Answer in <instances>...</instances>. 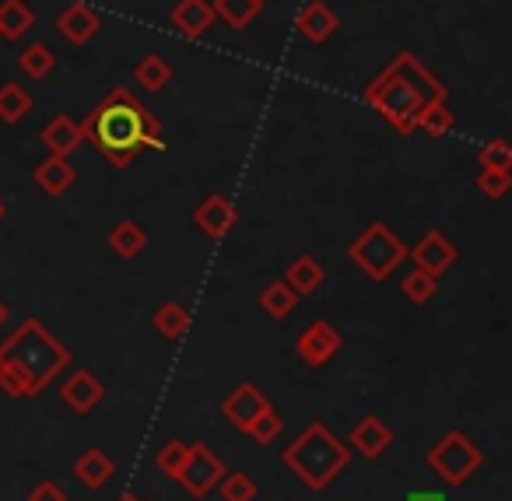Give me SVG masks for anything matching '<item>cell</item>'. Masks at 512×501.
Listing matches in <instances>:
<instances>
[{"label": "cell", "instance_id": "cell-39", "mask_svg": "<svg viewBox=\"0 0 512 501\" xmlns=\"http://www.w3.org/2000/svg\"><path fill=\"white\" fill-rule=\"evenodd\" d=\"M116 501H144V498H141V494H134V491H123Z\"/></svg>", "mask_w": 512, "mask_h": 501}, {"label": "cell", "instance_id": "cell-33", "mask_svg": "<svg viewBox=\"0 0 512 501\" xmlns=\"http://www.w3.org/2000/svg\"><path fill=\"white\" fill-rule=\"evenodd\" d=\"M281 431H285V421H281V414L271 407L264 417H256V421L249 424L246 435L253 438L256 445H274V442H278V438H281Z\"/></svg>", "mask_w": 512, "mask_h": 501}, {"label": "cell", "instance_id": "cell-14", "mask_svg": "<svg viewBox=\"0 0 512 501\" xmlns=\"http://www.w3.org/2000/svg\"><path fill=\"white\" fill-rule=\"evenodd\" d=\"M57 32L64 36V43L71 46H88L102 32V18L88 8L85 0H74L57 15Z\"/></svg>", "mask_w": 512, "mask_h": 501}, {"label": "cell", "instance_id": "cell-4", "mask_svg": "<svg viewBox=\"0 0 512 501\" xmlns=\"http://www.w3.org/2000/svg\"><path fill=\"white\" fill-rule=\"evenodd\" d=\"M281 463H285L309 491H327V487L337 484V477L351 466V449H348V442H341L323 421H309L306 428L281 449Z\"/></svg>", "mask_w": 512, "mask_h": 501}, {"label": "cell", "instance_id": "cell-23", "mask_svg": "<svg viewBox=\"0 0 512 501\" xmlns=\"http://www.w3.org/2000/svg\"><path fill=\"white\" fill-rule=\"evenodd\" d=\"M134 81L144 92H165L172 85V64L162 53H144L134 64Z\"/></svg>", "mask_w": 512, "mask_h": 501}, {"label": "cell", "instance_id": "cell-17", "mask_svg": "<svg viewBox=\"0 0 512 501\" xmlns=\"http://www.w3.org/2000/svg\"><path fill=\"white\" fill-rule=\"evenodd\" d=\"M32 179H36V186L46 193V197H64V193L74 186V179H78V169L71 165V158L46 155L43 162L32 169Z\"/></svg>", "mask_w": 512, "mask_h": 501}, {"label": "cell", "instance_id": "cell-18", "mask_svg": "<svg viewBox=\"0 0 512 501\" xmlns=\"http://www.w3.org/2000/svg\"><path fill=\"white\" fill-rule=\"evenodd\" d=\"M39 141L46 144V151H50V155L71 158L74 151L85 144V130H81V123L71 120V116H53V120L43 127V134H39Z\"/></svg>", "mask_w": 512, "mask_h": 501}, {"label": "cell", "instance_id": "cell-28", "mask_svg": "<svg viewBox=\"0 0 512 501\" xmlns=\"http://www.w3.org/2000/svg\"><path fill=\"white\" fill-rule=\"evenodd\" d=\"M18 67H22L25 78L43 81V78H50V74H53L57 57H53V50L46 43H29L22 53H18Z\"/></svg>", "mask_w": 512, "mask_h": 501}, {"label": "cell", "instance_id": "cell-6", "mask_svg": "<svg viewBox=\"0 0 512 501\" xmlns=\"http://www.w3.org/2000/svg\"><path fill=\"white\" fill-rule=\"evenodd\" d=\"M425 463L442 484L449 487H463L484 463V452L477 449V442L470 435H463L460 428L446 431L432 449L425 452Z\"/></svg>", "mask_w": 512, "mask_h": 501}, {"label": "cell", "instance_id": "cell-22", "mask_svg": "<svg viewBox=\"0 0 512 501\" xmlns=\"http://www.w3.org/2000/svg\"><path fill=\"white\" fill-rule=\"evenodd\" d=\"M32 29H36V11H32L25 0H4V4H0V39L18 43V39H25Z\"/></svg>", "mask_w": 512, "mask_h": 501}, {"label": "cell", "instance_id": "cell-12", "mask_svg": "<svg viewBox=\"0 0 512 501\" xmlns=\"http://www.w3.org/2000/svg\"><path fill=\"white\" fill-rule=\"evenodd\" d=\"M407 256L414 260V267H421V270H428V274L442 277L456 263L460 249H456L442 232H425L411 249H407Z\"/></svg>", "mask_w": 512, "mask_h": 501}, {"label": "cell", "instance_id": "cell-20", "mask_svg": "<svg viewBox=\"0 0 512 501\" xmlns=\"http://www.w3.org/2000/svg\"><path fill=\"white\" fill-rule=\"evenodd\" d=\"M113 473H116L113 459H109L102 449H85L78 459H74V477H78V484L88 487V491L106 487L109 480H113Z\"/></svg>", "mask_w": 512, "mask_h": 501}, {"label": "cell", "instance_id": "cell-34", "mask_svg": "<svg viewBox=\"0 0 512 501\" xmlns=\"http://www.w3.org/2000/svg\"><path fill=\"white\" fill-rule=\"evenodd\" d=\"M474 186H477V193H481V197L502 200V197H509V190H512V172L481 169V172H477V179H474Z\"/></svg>", "mask_w": 512, "mask_h": 501}, {"label": "cell", "instance_id": "cell-9", "mask_svg": "<svg viewBox=\"0 0 512 501\" xmlns=\"http://www.w3.org/2000/svg\"><path fill=\"white\" fill-rule=\"evenodd\" d=\"M271 396L264 393V389L256 386V382H239L235 389H228V396L221 400V414H225V421L232 424V428L246 431L249 424L256 421V417H264L267 410H271Z\"/></svg>", "mask_w": 512, "mask_h": 501}, {"label": "cell", "instance_id": "cell-5", "mask_svg": "<svg viewBox=\"0 0 512 501\" xmlns=\"http://www.w3.org/2000/svg\"><path fill=\"white\" fill-rule=\"evenodd\" d=\"M348 256H351V263L369 277V281L379 284V281H386L400 263H404L407 246L390 232L386 221H372V225H365L362 232L351 239Z\"/></svg>", "mask_w": 512, "mask_h": 501}, {"label": "cell", "instance_id": "cell-31", "mask_svg": "<svg viewBox=\"0 0 512 501\" xmlns=\"http://www.w3.org/2000/svg\"><path fill=\"white\" fill-rule=\"evenodd\" d=\"M214 491L221 494V501H253L256 498V480L242 470H228L225 477L218 480Z\"/></svg>", "mask_w": 512, "mask_h": 501}, {"label": "cell", "instance_id": "cell-3", "mask_svg": "<svg viewBox=\"0 0 512 501\" xmlns=\"http://www.w3.org/2000/svg\"><path fill=\"white\" fill-rule=\"evenodd\" d=\"M365 106H372L397 134H414L418 120L432 102L449 99L446 85L414 57L411 50H400L362 92Z\"/></svg>", "mask_w": 512, "mask_h": 501}, {"label": "cell", "instance_id": "cell-35", "mask_svg": "<svg viewBox=\"0 0 512 501\" xmlns=\"http://www.w3.org/2000/svg\"><path fill=\"white\" fill-rule=\"evenodd\" d=\"M481 169H495V172H512V144L509 141H488L477 155Z\"/></svg>", "mask_w": 512, "mask_h": 501}, {"label": "cell", "instance_id": "cell-21", "mask_svg": "<svg viewBox=\"0 0 512 501\" xmlns=\"http://www.w3.org/2000/svg\"><path fill=\"white\" fill-rule=\"evenodd\" d=\"M285 281L292 284L295 295L306 298V295H316V291L323 288V281H327V270L320 267V260H316V256L302 253V256H295V260L288 263Z\"/></svg>", "mask_w": 512, "mask_h": 501}, {"label": "cell", "instance_id": "cell-30", "mask_svg": "<svg viewBox=\"0 0 512 501\" xmlns=\"http://www.w3.org/2000/svg\"><path fill=\"white\" fill-rule=\"evenodd\" d=\"M453 123H456V116H453V109H449V102L439 99V102H432L425 113H421L418 130H421V134H428V137H446L449 130H453Z\"/></svg>", "mask_w": 512, "mask_h": 501}, {"label": "cell", "instance_id": "cell-10", "mask_svg": "<svg viewBox=\"0 0 512 501\" xmlns=\"http://www.w3.org/2000/svg\"><path fill=\"white\" fill-rule=\"evenodd\" d=\"M193 225L207 235L211 242H221L235 225H239V211L225 193H207L197 207H193Z\"/></svg>", "mask_w": 512, "mask_h": 501}, {"label": "cell", "instance_id": "cell-26", "mask_svg": "<svg viewBox=\"0 0 512 501\" xmlns=\"http://www.w3.org/2000/svg\"><path fill=\"white\" fill-rule=\"evenodd\" d=\"M218 22H225L228 29H246L260 11H264V0H211Z\"/></svg>", "mask_w": 512, "mask_h": 501}, {"label": "cell", "instance_id": "cell-19", "mask_svg": "<svg viewBox=\"0 0 512 501\" xmlns=\"http://www.w3.org/2000/svg\"><path fill=\"white\" fill-rule=\"evenodd\" d=\"M106 246L113 249L120 260H137V256L144 253V246H148V232H144L141 221L123 218V221H116V225L109 228Z\"/></svg>", "mask_w": 512, "mask_h": 501}, {"label": "cell", "instance_id": "cell-1", "mask_svg": "<svg viewBox=\"0 0 512 501\" xmlns=\"http://www.w3.org/2000/svg\"><path fill=\"white\" fill-rule=\"evenodd\" d=\"M81 130H85V141L116 169H130L148 148H165L162 123L123 85L113 88L102 102H95L92 113L81 120Z\"/></svg>", "mask_w": 512, "mask_h": 501}, {"label": "cell", "instance_id": "cell-11", "mask_svg": "<svg viewBox=\"0 0 512 501\" xmlns=\"http://www.w3.org/2000/svg\"><path fill=\"white\" fill-rule=\"evenodd\" d=\"M60 400L74 410V414H92L102 400H106V382L92 372V368H74L60 386Z\"/></svg>", "mask_w": 512, "mask_h": 501}, {"label": "cell", "instance_id": "cell-16", "mask_svg": "<svg viewBox=\"0 0 512 501\" xmlns=\"http://www.w3.org/2000/svg\"><path fill=\"white\" fill-rule=\"evenodd\" d=\"M169 22L183 39H204L214 29L218 15H214L211 0H179L176 8H172Z\"/></svg>", "mask_w": 512, "mask_h": 501}, {"label": "cell", "instance_id": "cell-40", "mask_svg": "<svg viewBox=\"0 0 512 501\" xmlns=\"http://www.w3.org/2000/svg\"><path fill=\"white\" fill-rule=\"evenodd\" d=\"M4 214H8V207H4V197H0V221H4Z\"/></svg>", "mask_w": 512, "mask_h": 501}, {"label": "cell", "instance_id": "cell-2", "mask_svg": "<svg viewBox=\"0 0 512 501\" xmlns=\"http://www.w3.org/2000/svg\"><path fill=\"white\" fill-rule=\"evenodd\" d=\"M71 365V347L60 344L43 319L29 316L0 344V393L11 400L39 396Z\"/></svg>", "mask_w": 512, "mask_h": 501}, {"label": "cell", "instance_id": "cell-7", "mask_svg": "<svg viewBox=\"0 0 512 501\" xmlns=\"http://www.w3.org/2000/svg\"><path fill=\"white\" fill-rule=\"evenodd\" d=\"M225 463H221V456L211 449L207 442H193L190 445V456H186L183 470H179V484L186 487V491L193 494V498H207V494L218 487V480L225 477Z\"/></svg>", "mask_w": 512, "mask_h": 501}, {"label": "cell", "instance_id": "cell-29", "mask_svg": "<svg viewBox=\"0 0 512 501\" xmlns=\"http://www.w3.org/2000/svg\"><path fill=\"white\" fill-rule=\"evenodd\" d=\"M400 295H404L411 305H428L435 295H439V277L414 267L411 274H404V281H400Z\"/></svg>", "mask_w": 512, "mask_h": 501}, {"label": "cell", "instance_id": "cell-38", "mask_svg": "<svg viewBox=\"0 0 512 501\" xmlns=\"http://www.w3.org/2000/svg\"><path fill=\"white\" fill-rule=\"evenodd\" d=\"M8 319H11V309H8V302H4V298H0V330H4V326H8Z\"/></svg>", "mask_w": 512, "mask_h": 501}, {"label": "cell", "instance_id": "cell-15", "mask_svg": "<svg viewBox=\"0 0 512 501\" xmlns=\"http://www.w3.org/2000/svg\"><path fill=\"white\" fill-rule=\"evenodd\" d=\"M348 442H351V449H358V456L369 459V463H376V459H383L386 449L393 445V431L379 414H365L362 421L355 424V431H351Z\"/></svg>", "mask_w": 512, "mask_h": 501}, {"label": "cell", "instance_id": "cell-37", "mask_svg": "<svg viewBox=\"0 0 512 501\" xmlns=\"http://www.w3.org/2000/svg\"><path fill=\"white\" fill-rule=\"evenodd\" d=\"M404 501H446V494L442 491H411Z\"/></svg>", "mask_w": 512, "mask_h": 501}, {"label": "cell", "instance_id": "cell-8", "mask_svg": "<svg viewBox=\"0 0 512 501\" xmlns=\"http://www.w3.org/2000/svg\"><path fill=\"white\" fill-rule=\"evenodd\" d=\"M341 347H344L341 330H337L334 323H327V319H316V323H309L306 330L299 333V340H295V354H299L309 368L330 365V361L341 354Z\"/></svg>", "mask_w": 512, "mask_h": 501}, {"label": "cell", "instance_id": "cell-13", "mask_svg": "<svg viewBox=\"0 0 512 501\" xmlns=\"http://www.w3.org/2000/svg\"><path fill=\"white\" fill-rule=\"evenodd\" d=\"M295 29H299V36L306 39V43L323 46V43H330V39L337 36V29H341V18H337V11L330 8L327 0H309L306 8L295 15Z\"/></svg>", "mask_w": 512, "mask_h": 501}, {"label": "cell", "instance_id": "cell-27", "mask_svg": "<svg viewBox=\"0 0 512 501\" xmlns=\"http://www.w3.org/2000/svg\"><path fill=\"white\" fill-rule=\"evenodd\" d=\"M29 113H32V95L25 92L22 85H15V81L0 85V123L15 127V123H22Z\"/></svg>", "mask_w": 512, "mask_h": 501}, {"label": "cell", "instance_id": "cell-25", "mask_svg": "<svg viewBox=\"0 0 512 501\" xmlns=\"http://www.w3.org/2000/svg\"><path fill=\"white\" fill-rule=\"evenodd\" d=\"M256 302H260V309H264V316L271 319H285L295 312V305H299V295L292 291V284L285 281V277H278V281L267 284L260 295H256Z\"/></svg>", "mask_w": 512, "mask_h": 501}, {"label": "cell", "instance_id": "cell-36", "mask_svg": "<svg viewBox=\"0 0 512 501\" xmlns=\"http://www.w3.org/2000/svg\"><path fill=\"white\" fill-rule=\"evenodd\" d=\"M29 501H67V491L57 484V480H39L29 491Z\"/></svg>", "mask_w": 512, "mask_h": 501}, {"label": "cell", "instance_id": "cell-32", "mask_svg": "<svg viewBox=\"0 0 512 501\" xmlns=\"http://www.w3.org/2000/svg\"><path fill=\"white\" fill-rule=\"evenodd\" d=\"M186 456H190V445L179 442V438H172V442H165L162 449L155 452V466L165 473V477L176 480L179 470H183V463H186Z\"/></svg>", "mask_w": 512, "mask_h": 501}, {"label": "cell", "instance_id": "cell-24", "mask_svg": "<svg viewBox=\"0 0 512 501\" xmlns=\"http://www.w3.org/2000/svg\"><path fill=\"white\" fill-rule=\"evenodd\" d=\"M151 326H155L165 340H179V337H186V333H190L193 316H190V309H186L183 302H162L155 309V316H151Z\"/></svg>", "mask_w": 512, "mask_h": 501}]
</instances>
